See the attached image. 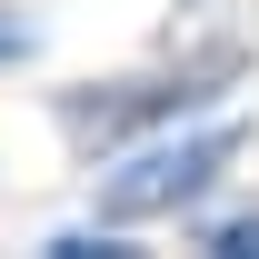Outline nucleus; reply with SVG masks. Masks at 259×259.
<instances>
[{
    "label": "nucleus",
    "instance_id": "nucleus-1",
    "mask_svg": "<svg viewBox=\"0 0 259 259\" xmlns=\"http://www.w3.org/2000/svg\"><path fill=\"white\" fill-rule=\"evenodd\" d=\"M239 70H249V50H239V40H209V50L160 60V70L80 80V90H60V130L80 140V150H130V140H150V130H169V120H190V110H209L220 90H239Z\"/></svg>",
    "mask_w": 259,
    "mask_h": 259
},
{
    "label": "nucleus",
    "instance_id": "nucleus-2",
    "mask_svg": "<svg viewBox=\"0 0 259 259\" xmlns=\"http://www.w3.org/2000/svg\"><path fill=\"white\" fill-rule=\"evenodd\" d=\"M239 150H249V130H239V120H190V130L169 120V130H150V140H130V160L100 180L110 229H140V220H169V209H199Z\"/></svg>",
    "mask_w": 259,
    "mask_h": 259
},
{
    "label": "nucleus",
    "instance_id": "nucleus-3",
    "mask_svg": "<svg viewBox=\"0 0 259 259\" xmlns=\"http://www.w3.org/2000/svg\"><path fill=\"white\" fill-rule=\"evenodd\" d=\"M190 239H199V249H220V259H259V220H199Z\"/></svg>",
    "mask_w": 259,
    "mask_h": 259
},
{
    "label": "nucleus",
    "instance_id": "nucleus-4",
    "mask_svg": "<svg viewBox=\"0 0 259 259\" xmlns=\"http://www.w3.org/2000/svg\"><path fill=\"white\" fill-rule=\"evenodd\" d=\"M20 50H30V20H20V10H0V60H20Z\"/></svg>",
    "mask_w": 259,
    "mask_h": 259
}]
</instances>
